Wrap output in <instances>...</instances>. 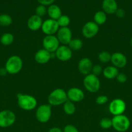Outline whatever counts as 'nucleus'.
<instances>
[{"label": "nucleus", "mask_w": 132, "mask_h": 132, "mask_svg": "<svg viewBox=\"0 0 132 132\" xmlns=\"http://www.w3.org/2000/svg\"><path fill=\"white\" fill-rule=\"evenodd\" d=\"M68 46L71 50L73 51H78L80 50L83 46V42L80 39L75 38L72 39L68 44Z\"/></svg>", "instance_id": "obj_25"}, {"label": "nucleus", "mask_w": 132, "mask_h": 132, "mask_svg": "<svg viewBox=\"0 0 132 132\" xmlns=\"http://www.w3.org/2000/svg\"><path fill=\"white\" fill-rule=\"evenodd\" d=\"M48 132H63V130L58 127H53L49 129Z\"/></svg>", "instance_id": "obj_37"}, {"label": "nucleus", "mask_w": 132, "mask_h": 132, "mask_svg": "<svg viewBox=\"0 0 132 132\" xmlns=\"http://www.w3.org/2000/svg\"><path fill=\"white\" fill-rule=\"evenodd\" d=\"M111 120L112 127L118 132H125L130 127V120L124 114L114 116Z\"/></svg>", "instance_id": "obj_4"}, {"label": "nucleus", "mask_w": 132, "mask_h": 132, "mask_svg": "<svg viewBox=\"0 0 132 132\" xmlns=\"http://www.w3.org/2000/svg\"><path fill=\"white\" fill-rule=\"evenodd\" d=\"M58 38L54 35L45 36L42 41L43 47L50 53H54L60 45Z\"/></svg>", "instance_id": "obj_8"}, {"label": "nucleus", "mask_w": 132, "mask_h": 132, "mask_svg": "<svg viewBox=\"0 0 132 132\" xmlns=\"http://www.w3.org/2000/svg\"><path fill=\"white\" fill-rule=\"evenodd\" d=\"M12 23V19L11 16L8 14H3L0 15V26L6 27Z\"/></svg>", "instance_id": "obj_26"}, {"label": "nucleus", "mask_w": 132, "mask_h": 132, "mask_svg": "<svg viewBox=\"0 0 132 132\" xmlns=\"http://www.w3.org/2000/svg\"><path fill=\"white\" fill-rule=\"evenodd\" d=\"M99 31V26L94 21H88L83 26L82 33L85 38L91 39L95 37Z\"/></svg>", "instance_id": "obj_11"}, {"label": "nucleus", "mask_w": 132, "mask_h": 132, "mask_svg": "<svg viewBox=\"0 0 132 132\" xmlns=\"http://www.w3.org/2000/svg\"><path fill=\"white\" fill-rule=\"evenodd\" d=\"M111 62L113 66L119 69V68H122L125 67L126 66L128 61H127V57L124 54L116 52L111 54Z\"/></svg>", "instance_id": "obj_15"}, {"label": "nucleus", "mask_w": 132, "mask_h": 132, "mask_svg": "<svg viewBox=\"0 0 132 132\" xmlns=\"http://www.w3.org/2000/svg\"><path fill=\"white\" fill-rule=\"evenodd\" d=\"M98 60L102 63H107L111 61V54L107 51H102L98 54Z\"/></svg>", "instance_id": "obj_27"}, {"label": "nucleus", "mask_w": 132, "mask_h": 132, "mask_svg": "<svg viewBox=\"0 0 132 132\" xmlns=\"http://www.w3.org/2000/svg\"><path fill=\"white\" fill-rule=\"evenodd\" d=\"M130 44H131V46H132V37L131 38V40H130Z\"/></svg>", "instance_id": "obj_39"}, {"label": "nucleus", "mask_w": 132, "mask_h": 132, "mask_svg": "<svg viewBox=\"0 0 132 132\" xmlns=\"http://www.w3.org/2000/svg\"><path fill=\"white\" fill-rule=\"evenodd\" d=\"M102 6L103 11L108 14H115L118 9L117 3L115 0H104Z\"/></svg>", "instance_id": "obj_19"}, {"label": "nucleus", "mask_w": 132, "mask_h": 132, "mask_svg": "<svg viewBox=\"0 0 132 132\" xmlns=\"http://www.w3.org/2000/svg\"><path fill=\"white\" fill-rule=\"evenodd\" d=\"M99 125L101 128L107 130L112 127V120L107 117H104L100 121Z\"/></svg>", "instance_id": "obj_29"}, {"label": "nucleus", "mask_w": 132, "mask_h": 132, "mask_svg": "<svg viewBox=\"0 0 132 132\" xmlns=\"http://www.w3.org/2000/svg\"><path fill=\"white\" fill-rule=\"evenodd\" d=\"M107 20V15L104 11L100 10L97 12L94 15V22L98 26L104 24Z\"/></svg>", "instance_id": "obj_23"}, {"label": "nucleus", "mask_w": 132, "mask_h": 132, "mask_svg": "<svg viewBox=\"0 0 132 132\" xmlns=\"http://www.w3.org/2000/svg\"><path fill=\"white\" fill-rule=\"evenodd\" d=\"M14 37L12 34L5 33L0 37V42L3 46H9L14 42Z\"/></svg>", "instance_id": "obj_24"}, {"label": "nucleus", "mask_w": 132, "mask_h": 132, "mask_svg": "<svg viewBox=\"0 0 132 132\" xmlns=\"http://www.w3.org/2000/svg\"><path fill=\"white\" fill-rule=\"evenodd\" d=\"M59 28L60 27L56 20L48 19L43 22L41 29L46 36H52L56 34Z\"/></svg>", "instance_id": "obj_10"}, {"label": "nucleus", "mask_w": 132, "mask_h": 132, "mask_svg": "<svg viewBox=\"0 0 132 132\" xmlns=\"http://www.w3.org/2000/svg\"><path fill=\"white\" fill-rule=\"evenodd\" d=\"M16 117L12 111L4 110L0 112V128H8L15 122Z\"/></svg>", "instance_id": "obj_7"}, {"label": "nucleus", "mask_w": 132, "mask_h": 132, "mask_svg": "<svg viewBox=\"0 0 132 132\" xmlns=\"http://www.w3.org/2000/svg\"><path fill=\"white\" fill-rule=\"evenodd\" d=\"M104 76L107 79H113L119 74V69L114 66H108L103 70Z\"/></svg>", "instance_id": "obj_21"}, {"label": "nucleus", "mask_w": 132, "mask_h": 132, "mask_svg": "<svg viewBox=\"0 0 132 132\" xmlns=\"http://www.w3.org/2000/svg\"><path fill=\"white\" fill-rule=\"evenodd\" d=\"M23 67V61L21 58L16 55H12L6 61L5 68L8 73L15 75L19 73Z\"/></svg>", "instance_id": "obj_3"}, {"label": "nucleus", "mask_w": 132, "mask_h": 132, "mask_svg": "<svg viewBox=\"0 0 132 132\" xmlns=\"http://www.w3.org/2000/svg\"><path fill=\"white\" fill-rule=\"evenodd\" d=\"M43 21L41 18L34 14L28 18L27 21V27L32 31H37L41 28Z\"/></svg>", "instance_id": "obj_18"}, {"label": "nucleus", "mask_w": 132, "mask_h": 132, "mask_svg": "<svg viewBox=\"0 0 132 132\" xmlns=\"http://www.w3.org/2000/svg\"><path fill=\"white\" fill-rule=\"evenodd\" d=\"M68 100L67 92L62 88H56L51 92L48 96L47 101L50 106H60Z\"/></svg>", "instance_id": "obj_2"}, {"label": "nucleus", "mask_w": 132, "mask_h": 132, "mask_svg": "<svg viewBox=\"0 0 132 132\" xmlns=\"http://www.w3.org/2000/svg\"><path fill=\"white\" fill-rule=\"evenodd\" d=\"M57 22H58V24L59 25L60 28H62V27H68L70 23H71V19H70L69 17L67 16V15H62L57 19Z\"/></svg>", "instance_id": "obj_28"}, {"label": "nucleus", "mask_w": 132, "mask_h": 132, "mask_svg": "<svg viewBox=\"0 0 132 132\" xmlns=\"http://www.w3.org/2000/svg\"><path fill=\"white\" fill-rule=\"evenodd\" d=\"M0 132H1V131H0Z\"/></svg>", "instance_id": "obj_40"}, {"label": "nucleus", "mask_w": 132, "mask_h": 132, "mask_svg": "<svg viewBox=\"0 0 132 132\" xmlns=\"http://www.w3.org/2000/svg\"><path fill=\"white\" fill-rule=\"evenodd\" d=\"M102 72H103V69H102V67L100 64H95V65H94L93 67L91 73H93L94 76H98L100 73H102Z\"/></svg>", "instance_id": "obj_32"}, {"label": "nucleus", "mask_w": 132, "mask_h": 132, "mask_svg": "<svg viewBox=\"0 0 132 132\" xmlns=\"http://www.w3.org/2000/svg\"><path fill=\"white\" fill-rule=\"evenodd\" d=\"M63 110L64 113L68 116H72L76 112V106L75 103L71 102V101L67 100L63 104Z\"/></svg>", "instance_id": "obj_22"}, {"label": "nucleus", "mask_w": 132, "mask_h": 132, "mask_svg": "<svg viewBox=\"0 0 132 132\" xmlns=\"http://www.w3.org/2000/svg\"><path fill=\"white\" fill-rule=\"evenodd\" d=\"M63 132H79L76 126L72 125H67L64 127Z\"/></svg>", "instance_id": "obj_33"}, {"label": "nucleus", "mask_w": 132, "mask_h": 132, "mask_svg": "<svg viewBox=\"0 0 132 132\" xmlns=\"http://www.w3.org/2000/svg\"><path fill=\"white\" fill-rule=\"evenodd\" d=\"M68 100L72 103H78L84 99V93L80 88L77 87H72L67 92Z\"/></svg>", "instance_id": "obj_14"}, {"label": "nucleus", "mask_w": 132, "mask_h": 132, "mask_svg": "<svg viewBox=\"0 0 132 132\" xmlns=\"http://www.w3.org/2000/svg\"><path fill=\"white\" fill-rule=\"evenodd\" d=\"M56 57L60 61L65 62L70 60L72 57V52L67 45H60L54 52Z\"/></svg>", "instance_id": "obj_13"}, {"label": "nucleus", "mask_w": 132, "mask_h": 132, "mask_svg": "<svg viewBox=\"0 0 132 132\" xmlns=\"http://www.w3.org/2000/svg\"><path fill=\"white\" fill-rule=\"evenodd\" d=\"M52 109L50 104H41L36 110V119L41 123H46L51 118Z\"/></svg>", "instance_id": "obj_6"}, {"label": "nucleus", "mask_w": 132, "mask_h": 132, "mask_svg": "<svg viewBox=\"0 0 132 132\" xmlns=\"http://www.w3.org/2000/svg\"><path fill=\"white\" fill-rule=\"evenodd\" d=\"M6 73H8L7 71H6L5 68H0V76H6Z\"/></svg>", "instance_id": "obj_38"}, {"label": "nucleus", "mask_w": 132, "mask_h": 132, "mask_svg": "<svg viewBox=\"0 0 132 132\" xmlns=\"http://www.w3.org/2000/svg\"><path fill=\"white\" fill-rule=\"evenodd\" d=\"M83 84L85 88L91 93L97 92L100 88V81L99 79L93 73H89L85 76Z\"/></svg>", "instance_id": "obj_5"}, {"label": "nucleus", "mask_w": 132, "mask_h": 132, "mask_svg": "<svg viewBox=\"0 0 132 132\" xmlns=\"http://www.w3.org/2000/svg\"><path fill=\"white\" fill-rule=\"evenodd\" d=\"M17 102L19 108L25 111L33 110L38 104L37 100L34 96L21 93L17 95Z\"/></svg>", "instance_id": "obj_1"}, {"label": "nucleus", "mask_w": 132, "mask_h": 132, "mask_svg": "<svg viewBox=\"0 0 132 132\" xmlns=\"http://www.w3.org/2000/svg\"><path fill=\"white\" fill-rule=\"evenodd\" d=\"M47 13V9H46V6L40 5L36 7V15H37L38 16L41 18V17L44 16Z\"/></svg>", "instance_id": "obj_30"}, {"label": "nucleus", "mask_w": 132, "mask_h": 132, "mask_svg": "<svg viewBox=\"0 0 132 132\" xmlns=\"http://www.w3.org/2000/svg\"><path fill=\"white\" fill-rule=\"evenodd\" d=\"M126 108L124 101L121 99H115L109 104V111L114 116H119L124 113Z\"/></svg>", "instance_id": "obj_9"}, {"label": "nucleus", "mask_w": 132, "mask_h": 132, "mask_svg": "<svg viewBox=\"0 0 132 132\" xmlns=\"http://www.w3.org/2000/svg\"><path fill=\"white\" fill-rule=\"evenodd\" d=\"M37 1L40 5H44V6H49L53 4L55 0H37Z\"/></svg>", "instance_id": "obj_36"}, {"label": "nucleus", "mask_w": 132, "mask_h": 132, "mask_svg": "<svg viewBox=\"0 0 132 132\" xmlns=\"http://www.w3.org/2000/svg\"><path fill=\"white\" fill-rule=\"evenodd\" d=\"M116 80L119 83H124L127 81L128 77L124 73H119L118 76L116 77Z\"/></svg>", "instance_id": "obj_34"}, {"label": "nucleus", "mask_w": 132, "mask_h": 132, "mask_svg": "<svg viewBox=\"0 0 132 132\" xmlns=\"http://www.w3.org/2000/svg\"><path fill=\"white\" fill-rule=\"evenodd\" d=\"M52 58V54L42 48L38 50L34 55V60L37 63L40 64H44L47 63Z\"/></svg>", "instance_id": "obj_17"}, {"label": "nucleus", "mask_w": 132, "mask_h": 132, "mask_svg": "<svg viewBox=\"0 0 132 132\" xmlns=\"http://www.w3.org/2000/svg\"><path fill=\"white\" fill-rule=\"evenodd\" d=\"M62 45H68L72 39V32L69 27L60 28L56 36Z\"/></svg>", "instance_id": "obj_12"}, {"label": "nucleus", "mask_w": 132, "mask_h": 132, "mask_svg": "<svg viewBox=\"0 0 132 132\" xmlns=\"http://www.w3.org/2000/svg\"><path fill=\"white\" fill-rule=\"evenodd\" d=\"M108 101V97L105 95H100L96 99V103L99 105H104Z\"/></svg>", "instance_id": "obj_31"}, {"label": "nucleus", "mask_w": 132, "mask_h": 132, "mask_svg": "<svg viewBox=\"0 0 132 132\" xmlns=\"http://www.w3.org/2000/svg\"><path fill=\"white\" fill-rule=\"evenodd\" d=\"M93 63L91 60L87 57H84L80 59L78 64V69L80 73L84 76L91 73L93 68Z\"/></svg>", "instance_id": "obj_16"}, {"label": "nucleus", "mask_w": 132, "mask_h": 132, "mask_svg": "<svg viewBox=\"0 0 132 132\" xmlns=\"http://www.w3.org/2000/svg\"><path fill=\"white\" fill-rule=\"evenodd\" d=\"M47 14L50 19L56 21L62 15L60 8L54 4L49 5L47 9Z\"/></svg>", "instance_id": "obj_20"}, {"label": "nucleus", "mask_w": 132, "mask_h": 132, "mask_svg": "<svg viewBox=\"0 0 132 132\" xmlns=\"http://www.w3.org/2000/svg\"><path fill=\"white\" fill-rule=\"evenodd\" d=\"M115 14H116V16L117 17V18H122L126 15V12L124 9H119V8H118V9L116 10V11L115 12Z\"/></svg>", "instance_id": "obj_35"}]
</instances>
